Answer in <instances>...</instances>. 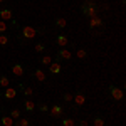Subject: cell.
Returning <instances> with one entry per match:
<instances>
[{"mask_svg":"<svg viewBox=\"0 0 126 126\" xmlns=\"http://www.w3.org/2000/svg\"><path fill=\"white\" fill-rule=\"evenodd\" d=\"M81 14H82L84 17H87V19L99 15L97 3L94 2V0H84V2H82V5H81Z\"/></svg>","mask_w":126,"mask_h":126,"instance_id":"6da1fadb","label":"cell"},{"mask_svg":"<svg viewBox=\"0 0 126 126\" xmlns=\"http://www.w3.org/2000/svg\"><path fill=\"white\" fill-rule=\"evenodd\" d=\"M39 32H44V30H39L35 29V27H32V25H24L22 29H20V34H19V42H27V40H32Z\"/></svg>","mask_w":126,"mask_h":126,"instance_id":"7a4b0ae2","label":"cell"},{"mask_svg":"<svg viewBox=\"0 0 126 126\" xmlns=\"http://www.w3.org/2000/svg\"><path fill=\"white\" fill-rule=\"evenodd\" d=\"M108 91H109V96L113 97L114 101H123V97H125V89H123V87L109 84V86H108Z\"/></svg>","mask_w":126,"mask_h":126,"instance_id":"3957f363","label":"cell"},{"mask_svg":"<svg viewBox=\"0 0 126 126\" xmlns=\"http://www.w3.org/2000/svg\"><path fill=\"white\" fill-rule=\"evenodd\" d=\"M89 20V24H87V27H89V30L93 29H97V27H104V20H103V17H99V15H96V17H91Z\"/></svg>","mask_w":126,"mask_h":126,"instance_id":"277c9868","label":"cell"},{"mask_svg":"<svg viewBox=\"0 0 126 126\" xmlns=\"http://www.w3.org/2000/svg\"><path fill=\"white\" fill-rule=\"evenodd\" d=\"M47 67H49V72H50V74H61V71H62V66H61V59L56 56V61H52V62L49 64Z\"/></svg>","mask_w":126,"mask_h":126,"instance_id":"5b68a950","label":"cell"},{"mask_svg":"<svg viewBox=\"0 0 126 126\" xmlns=\"http://www.w3.org/2000/svg\"><path fill=\"white\" fill-rule=\"evenodd\" d=\"M49 113H50L52 118H61L62 113H64V108L61 106V104H52V106L49 108Z\"/></svg>","mask_w":126,"mask_h":126,"instance_id":"8992f818","label":"cell"},{"mask_svg":"<svg viewBox=\"0 0 126 126\" xmlns=\"http://www.w3.org/2000/svg\"><path fill=\"white\" fill-rule=\"evenodd\" d=\"M56 44H57L59 47H67L69 46V37L66 35V34H57L56 35Z\"/></svg>","mask_w":126,"mask_h":126,"instance_id":"52a82bcc","label":"cell"},{"mask_svg":"<svg viewBox=\"0 0 126 126\" xmlns=\"http://www.w3.org/2000/svg\"><path fill=\"white\" fill-rule=\"evenodd\" d=\"M72 103L78 108L82 106V104L86 103V94H84V93H76V94H72Z\"/></svg>","mask_w":126,"mask_h":126,"instance_id":"ba28073f","label":"cell"},{"mask_svg":"<svg viewBox=\"0 0 126 126\" xmlns=\"http://www.w3.org/2000/svg\"><path fill=\"white\" fill-rule=\"evenodd\" d=\"M0 20H3V22L14 20V12L10 9H0Z\"/></svg>","mask_w":126,"mask_h":126,"instance_id":"9c48e42d","label":"cell"},{"mask_svg":"<svg viewBox=\"0 0 126 126\" xmlns=\"http://www.w3.org/2000/svg\"><path fill=\"white\" fill-rule=\"evenodd\" d=\"M32 78L35 79V81H39V82H46V79H47V74H46L42 69H35V71L32 72Z\"/></svg>","mask_w":126,"mask_h":126,"instance_id":"30bf717a","label":"cell"},{"mask_svg":"<svg viewBox=\"0 0 126 126\" xmlns=\"http://www.w3.org/2000/svg\"><path fill=\"white\" fill-rule=\"evenodd\" d=\"M57 57L59 59H64V61H71V59H72V52L67 50L66 47H62V49H59V50H57Z\"/></svg>","mask_w":126,"mask_h":126,"instance_id":"8fae6325","label":"cell"},{"mask_svg":"<svg viewBox=\"0 0 126 126\" xmlns=\"http://www.w3.org/2000/svg\"><path fill=\"white\" fill-rule=\"evenodd\" d=\"M24 72H25V69H24L22 64H12V74H14V76L22 78V76H24Z\"/></svg>","mask_w":126,"mask_h":126,"instance_id":"7c38bea8","label":"cell"},{"mask_svg":"<svg viewBox=\"0 0 126 126\" xmlns=\"http://www.w3.org/2000/svg\"><path fill=\"white\" fill-rule=\"evenodd\" d=\"M22 104H24V109H25L27 113H34V111H35V108H37V104H35L32 99H25Z\"/></svg>","mask_w":126,"mask_h":126,"instance_id":"4fadbf2b","label":"cell"},{"mask_svg":"<svg viewBox=\"0 0 126 126\" xmlns=\"http://www.w3.org/2000/svg\"><path fill=\"white\" fill-rule=\"evenodd\" d=\"M17 96V89H14V87H5V91H3V97L5 99H15Z\"/></svg>","mask_w":126,"mask_h":126,"instance_id":"5bb4252c","label":"cell"},{"mask_svg":"<svg viewBox=\"0 0 126 126\" xmlns=\"http://www.w3.org/2000/svg\"><path fill=\"white\" fill-rule=\"evenodd\" d=\"M54 27H57V29H66V27H67V20L64 19V17H57V19L54 20Z\"/></svg>","mask_w":126,"mask_h":126,"instance_id":"9a60e30c","label":"cell"},{"mask_svg":"<svg viewBox=\"0 0 126 126\" xmlns=\"http://www.w3.org/2000/svg\"><path fill=\"white\" fill-rule=\"evenodd\" d=\"M14 123H15V121H14L9 114H3V116L0 118V125L2 126H14Z\"/></svg>","mask_w":126,"mask_h":126,"instance_id":"2e32d148","label":"cell"},{"mask_svg":"<svg viewBox=\"0 0 126 126\" xmlns=\"http://www.w3.org/2000/svg\"><path fill=\"white\" fill-rule=\"evenodd\" d=\"M19 89L24 93V96H27V97L34 96V89H32V87H27V86H24V84H19Z\"/></svg>","mask_w":126,"mask_h":126,"instance_id":"e0dca14e","label":"cell"},{"mask_svg":"<svg viewBox=\"0 0 126 126\" xmlns=\"http://www.w3.org/2000/svg\"><path fill=\"white\" fill-rule=\"evenodd\" d=\"M14 125H15V126H30V119H29V118H22V116H20L19 119H15Z\"/></svg>","mask_w":126,"mask_h":126,"instance_id":"ac0fdd59","label":"cell"},{"mask_svg":"<svg viewBox=\"0 0 126 126\" xmlns=\"http://www.w3.org/2000/svg\"><path fill=\"white\" fill-rule=\"evenodd\" d=\"M93 125H94V126H104V125H106V121H104V118H103V116L96 114V116L93 118Z\"/></svg>","mask_w":126,"mask_h":126,"instance_id":"d6986e66","label":"cell"},{"mask_svg":"<svg viewBox=\"0 0 126 126\" xmlns=\"http://www.w3.org/2000/svg\"><path fill=\"white\" fill-rule=\"evenodd\" d=\"M10 118H12V119H14V121H15V119H19L20 116H22V111H20L19 108H14V109H12V111H10V114H9Z\"/></svg>","mask_w":126,"mask_h":126,"instance_id":"ffe728a7","label":"cell"},{"mask_svg":"<svg viewBox=\"0 0 126 126\" xmlns=\"http://www.w3.org/2000/svg\"><path fill=\"white\" fill-rule=\"evenodd\" d=\"M9 86H10V79L7 78L5 74H2V76H0V87L5 89V87H9Z\"/></svg>","mask_w":126,"mask_h":126,"instance_id":"44dd1931","label":"cell"},{"mask_svg":"<svg viewBox=\"0 0 126 126\" xmlns=\"http://www.w3.org/2000/svg\"><path fill=\"white\" fill-rule=\"evenodd\" d=\"M76 57L81 59V61H82V59H86L87 57V50H86V49H82V47H79L78 50H76Z\"/></svg>","mask_w":126,"mask_h":126,"instance_id":"7402d4cb","label":"cell"},{"mask_svg":"<svg viewBox=\"0 0 126 126\" xmlns=\"http://www.w3.org/2000/svg\"><path fill=\"white\" fill-rule=\"evenodd\" d=\"M62 126H76V119L74 118H62Z\"/></svg>","mask_w":126,"mask_h":126,"instance_id":"603a6c76","label":"cell"},{"mask_svg":"<svg viewBox=\"0 0 126 126\" xmlns=\"http://www.w3.org/2000/svg\"><path fill=\"white\" fill-rule=\"evenodd\" d=\"M46 49H47L46 42H37V44H35V52H37V54H42Z\"/></svg>","mask_w":126,"mask_h":126,"instance_id":"cb8c5ba5","label":"cell"},{"mask_svg":"<svg viewBox=\"0 0 126 126\" xmlns=\"http://www.w3.org/2000/svg\"><path fill=\"white\" fill-rule=\"evenodd\" d=\"M52 61H54V59H52V56H50V54H47V56H42V57H40V64H44V66H49Z\"/></svg>","mask_w":126,"mask_h":126,"instance_id":"d4e9b609","label":"cell"},{"mask_svg":"<svg viewBox=\"0 0 126 126\" xmlns=\"http://www.w3.org/2000/svg\"><path fill=\"white\" fill-rule=\"evenodd\" d=\"M9 42H10V37H9V35H5V34H0V46H2V47L9 46Z\"/></svg>","mask_w":126,"mask_h":126,"instance_id":"484cf974","label":"cell"},{"mask_svg":"<svg viewBox=\"0 0 126 126\" xmlns=\"http://www.w3.org/2000/svg\"><path fill=\"white\" fill-rule=\"evenodd\" d=\"M9 29V24L7 22H3V20H0V34H5Z\"/></svg>","mask_w":126,"mask_h":126,"instance_id":"4316f807","label":"cell"},{"mask_svg":"<svg viewBox=\"0 0 126 126\" xmlns=\"http://www.w3.org/2000/svg\"><path fill=\"white\" fill-rule=\"evenodd\" d=\"M37 108H39V111H40V113H49V106H47V104H44V103L37 104Z\"/></svg>","mask_w":126,"mask_h":126,"instance_id":"83f0119b","label":"cell"},{"mask_svg":"<svg viewBox=\"0 0 126 126\" xmlns=\"http://www.w3.org/2000/svg\"><path fill=\"white\" fill-rule=\"evenodd\" d=\"M62 99H64L66 103H72V94H71V93H64V94H62Z\"/></svg>","mask_w":126,"mask_h":126,"instance_id":"f1b7e54d","label":"cell"},{"mask_svg":"<svg viewBox=\"0 0 126 126\" xmlns=\"http://www.w3.org/2000/svg\"><path fill=\"white\" fill-rule=\"evenodd\" d=\"M78 126H89V123L84 121V119H81V121H78Z\"/></svg>","mask_w":126,"mask_h":126,"instance_id":"f546056e","label":"cell"},{"mask_svg":"<svg viewBox=\"0 0 126 126\" xmlns=\"http://www.w3.org/2000/svg\"><path fill=\"white\" fill-rule=\"evenodd\" d=\"M2 2H5V0H0V3H2Z\"/></svg>","mask_w":126,"mask_h":126,"instance_id":"4dcf8cb0","label":"cell"}]
</instances>
